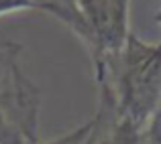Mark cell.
Returning <instances> with one entry per match:
<instances>
[{
	"instance_id": "1",
	"label": "cell",
	"mask_w": 161,
	"mask_h": 144,
	"mask_svg": "<svg viewBox=\"0 0 161 144\" xmlns=\"http://www.w3.org/2000/svg\"><path fill=\"white\" fill-rule=\"evenodd\" d=\"M112 73H116V81H100V85L110 87L118 116L143 128L161 97V45H147L129 35Z\"/></svg>"
},
{
	"instance_id": "2",
	"label": "cell",
	"mask_w": 161,
	"mask_h": 144,
	"mask_svg": "<svg viewBox=\"0 0 161 144\" xmlns=\"http://www.w3.org/2000/svg\"><path fill=\"white\" fill-rule=\"evenodd\" d=\"M100 110L96 114V128L86 144H143V128L129 118L116 114V104L110 90L100 87Z\"/></svg>"
},
{
	"instance_id": "3",
	"label": "cell",
	"mask_w": 161,
	"mask_h": 144,
	"mask_svg": "<svg viewBox=\"0 0 161 144\" xmlns=\"http://www.w3.org/2000/svg\"><path fill=\"white\" fill-rule=\"evenodd\" d=\"M16 10H43L53 14L55 18H59L61 23H65L84 43L88 45V49L92 47V35L88 24L84 23L80 10L75 8V4L71 0H0V16L10 14Z\"/></svg>"
},
{
	"instance_id": "4",
	"label": "cell",
	"mask_w": 161,
	"mask_h": 144,
	"mask_svg": "<svg viewBox=\"0 0 161 144\" xmlns=\"http://www.w3.org/2000/svg\"><path fill=\"white\" fill-rule=\"evenodd\" d=\"M0 144H29L20 122L0 105Z\"/></svg>"
},
{
	"instance_id": "5",
	"label": "cell",
	"mask_w": 161,
	"mask_h": 144,
	"mask_svg": "<svg viewBox=\"0 0 161 144\" xmlns=\"http://www.w3.org/2000/svg\"><path fill=\"white\" fill-rule=\"evenodd\" d=\"M94 128H96V118H92V120H88L86 124L78 126L75 130H71V132H67V134H63V136L55 138V140L43 142V144H86L88 140H90ZM37 144H39V142H37Z\"/></svg>"
},
{
	"instance_id": "6",
	"label": "cell",
	"mask_w": 161,
	"mask_h": 144,
	"mask_svg": "<svg viewBox=\"0 0 161 144\" xmlns=\"http://www.w3.org/2000/svg\"><path fill=\"white\" fill-rule=\"evenodd\" d=\"M19 51H20V45L0 39V77H2V73H4L6 67L10 69V67L14 65V57H16Z\"/></svg>"
},
{
	"instance_id": "7",
	"label": "cell",
	"mask_w": 161,
	"mask_h": 144,
	"mask_svg": "<svg viewBox=\"0 0 161 144\" xmlns=\"http://www.w3.org/2000/svg\"><path fill=\"white\" fill-rule=\"evenodd\" d=\"M155 20H157V23H161V12H159L157 16H155Z\"/></svg>"
}]
</instances>
